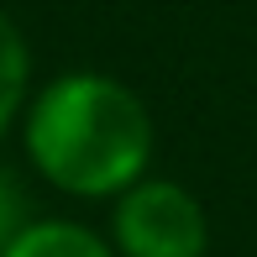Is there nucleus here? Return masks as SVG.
Returning <instances> with one entry per match:
<instances>
[{
    "instance_id": "5",
    "label": "nucleus",
    "mask_w": 257,
    "mask_h": 257,
    "mask_svg": "<svg viewBox=\"0 0 257 257\" xmlns=\"http://www.w3.org/2000/svg\"><path fill=\"white\" fill-rule=\"evenodd\" d=\"M27 220H32V200H27V189L16 184V173H11V168H0V252H6L11 241L27 231Z\"/></svg>"
},
{
    "instance_id": "3",
    "label": "nucleus",
    "mask_w": 257,
    "mask_h": 257,
    "mask_svg": "<svg viewBox=\"0 0 257 257\" xmlns=\"http://www.w3.org/2000/svg\"><path fill=\"white\" fill-rule=\"evenodd\" d=\"M0 257H115L110 236L89 231L84 220H68V215H32L27 231L11 241Z\"/></svg>"
},
{
    "instance_id": "2",
    "label": "nucleus",
    "mask_w": 257,
    "mask_h": 257,
    "mask_svg": "<svg viewBox=\"0 0 257 257\" xmlns=\"http://www.w3.org/2000/svg\"><path fill=\"white\" fill-rule=\"evenodd\" d=\"M110 247L115 257H205L210 210L179 179L147 173L110 200Z\"/></svg>"
},
{
    "instance_id": "1",
    "label": "nucleus",
    "mask_w": 257,
    "mask_h": 257,
    "mask_svg": "<svg viewBox=\"0 0 257 257\" xmlns=\"http://www.w3.org/2000/svg\"><path fill=\"white\" fill-rule=\"evenodd\" d=\"M27 163L68 200H115L153 173V115L142 95L100 68H68L21 110Z\"/></svg>"
},
{
    "instance_id": "4",
    "label": "nucleus",
    "mask_w": 257,
    "mask_h": 257,
    "mask_svg": "<svg viewBox=\"0 0 257 257\" xmlns=\"http://www.w3.org/2000/svg\"><path fill=\"white\" fill-rule=\"evenodd\" d=\"M27 100H32V48L21 37V27L0 11V142L21 121Z\"/></svg>"
}]
</instances>
